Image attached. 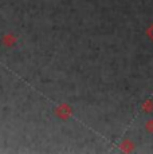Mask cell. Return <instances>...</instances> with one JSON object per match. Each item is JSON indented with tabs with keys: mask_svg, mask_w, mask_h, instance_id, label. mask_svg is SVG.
<instances>
[{
	"mask_svg": "<svg viewBox=\"0 0 153 154\" xmlns=\"http://www.w3.org/2000/svg\"><path fill=\"white\" fill-rule=\"evenodd\" d=\"M55 114H57L59 118H62V119H67V118H70V115L73 114V111H71V109H70L69 105L62 103L61 106H58V107H57Z\"/></svg>",
	"mask_w": 153,
	"mask_h": 154,
	"instance_id": "cell-1",
	"label": "cell"
},
{
	"mask_svg": "<svg viewBox=\"0 0 153 154\" xmlns=\"http://www.w3.org/2000/svg\"><path fill=\"white\" fill-rule=\"evenodd\" d=\"M2 42H3V44H4V46L11 47L12 44H15V42H16V38L14 36V35H5V36L2 39Z\"/></svg>",
	"mask_w": 153,
	"mask_h": 154,
	"instance_id": "cell-2",
	"label": "cell"
},
{
	"mask_svg": "<svg viewBox=\"0 0 153 154\" xmlns=\"http://www.w3.org/2000/svg\"><path fill=\"white\" fill-rule=\"evenodd\" d=\"M142 110L144 111H152L153 110V102H151V100H146L145 103L142 105Z\"/></svg>",
	"mask_w": 153,
	"mask_h": 154,
	"instance_id": "cell-3",
	"label": "cell"
},
{
	"mask_svg": "<svg viewBox=\"0 0 153 154\" xmlns=\"http://www.w3.org/2000/svg\"><path fill=\"white\" fill-rule=\"evenodd\" d=\"M146 35L149 36V39H152V40H153V24L148 27V29H146Z\"/></svg>",
	"mask_w": 153,
	"mask_h": 154,
	"instance_id": "cell-4",
	"label": "cell"
},
{
	"mask_svg": "<svg viewBox=\"0 0 153 154\" xmlns=\"http://www.w3.org/2000/svg\"><path fill=\"white\" fill-rule=\"evenodd\" d=\"M146 130L149 133H153V121H148L146 122Z\"/></svg>",
	"mask_w": 153,
	"mask_h": 154,
	"instance_id": "cell-5",
	"label": "cell"
}]
</instances>
